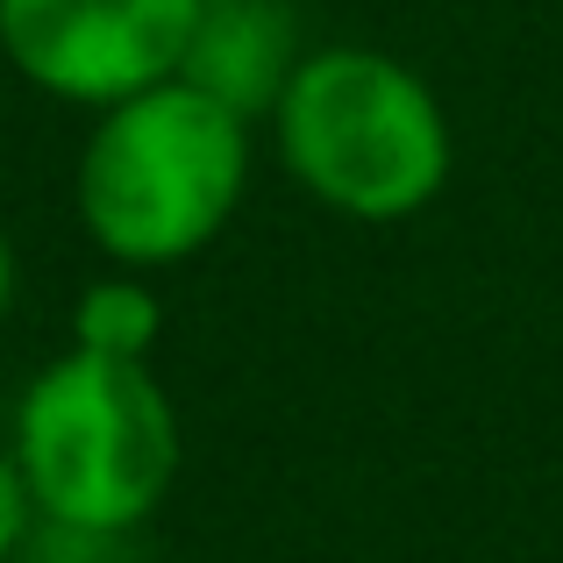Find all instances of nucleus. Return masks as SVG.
Instances as JSON below:
<instances>
[{
    "label": "nucleus",
    "instance_id": "nucleus-1",
    "mask_svg": "<svg viewBox=\"0 0 563 563\" xmlns=\"http://www.w3.org/2000/svg\"><path fill=\"white\" fill-rule=\"evenodd\" d=\"M250 129L192 79H165L93 114L79 151V229L122 272H172L200 257L250 192Z\"/></svg>",
    "mask_w": 563,
    "mask_h": 563
},
{
    "label": "nucleus",
    "instance_id": "nucleus-2",
    "mask_svg": "<svg viewBox=\"0 0 563 563\" xmlns=\"http://www.w3.org/2000/svg\"><path fill=\"white\" fill-rule=\"evenodd\" d=\"M14 464L43 528L71 542H122L179 485V407L151 364L65 350L14 399Z\"/></svg>",
    "mask_w": 563,
    "mask_h": 563
},
{
    "label": "nucleus",
    "instance_id": "nucleus-3",
    "mask_svg": "<svg viewBox=\"0 0 563 563\" xmlns=\"http://www.w3.org/2000/svg\"><path fill=\"white\" fill-rule=\"evenodd\" d=\"M272 136L307 200L364 229L413 221L456 172V136L435 86L372 43L307 51L272 114Z\"/></svg>",
    "mask_w": 563,
    "mask_h": 563
},
{
    "label": "nucleus",
    "instance_id": "nucleus-4",
    "mask_svg": "<svg viewBox=\"0 0 563 563\" xmlns=\"http://www.w3.org/2000/svg\"><path fill=\"white\" fill-rule=\"evenodd\" d=\"M200 0H0V57L36 93L114 108L179 79Z\"/></svg>",
    "mask_w": 563,
    "mask_h": 563
},
{
    "label": "nucleus",
    "instance_id": "nucleus-5",
    "mask_svg": "<svg viewBox=\"0 0 563 563\" xmlns=\"http://www.w3.org/2000/svg\"><path fill=\"white\" fill-rule=\"evenodd\" d=\"M300 57L307 51L292 43V14L278 0H229V8H200L179 79H192L221 108H235L243 122H272Z\"/></svg>",
    "mask_w": 563,
    "mask_h": 563
},
{
    "label": "nucleus",
    "instance_id": "nucleus-6",
    "mask_svg": "<svg viewBox=\"0 0 563 563\" xmlns=\"http://www.w3.org/2000/svg\"><path fill=\"white\" fill-rule=\"evenodd\" d=\"M165 343V292L143 272H100L93 286L71 300V350H93V357H129L151 364V350Z\"/></svg>",
    "mask_w": 563,
    "mask_h": 563
},
{
    "label": "nucleus",
    "instance_id": "nucleus-7",
    "mask_svg": "<svg viewBox=\"0 0 563 563\" xmlns=\"http://www.w3.org/2000/svg\"><path fill=\"white\" fill-rule=\"evenodd\" d=\"M36 536H43L36 493H29V478H22V464H14V450H0V563L22 556Z\"/></svg>",
    "mask_w": 563,
    "mask_h": 563
},
{
    "label": "nucleus",
    "instance_id": "nucleus-8",
    "mask_svg": "<svg viewBox=\"0 0 563 563\" xmlns=\"http://www.w3.org/2000/svg\"><path fill=\"white\" fill-rule=\"evenodd\" d=\"M14 278H22L14 272V243H8V229H0V321L14 314Z\"/></svg>",
    "mask_w": 563,
    "mask_h": 563
},
{
    "label": "nucleus",
    "instance_id": "nucleus-9",
    "mask_svg": "<svg viewBox=\"0 0 563 563\" xmlns=\"http://www.w3.org/2000/svg\"><path fill=\"white\" fill-rule=\"evenodd\" d=\"M200 8H229V0H200Z\"/></svg>",
    "mask_w": 563,
    "mask_h": 563
}]
</instances>
